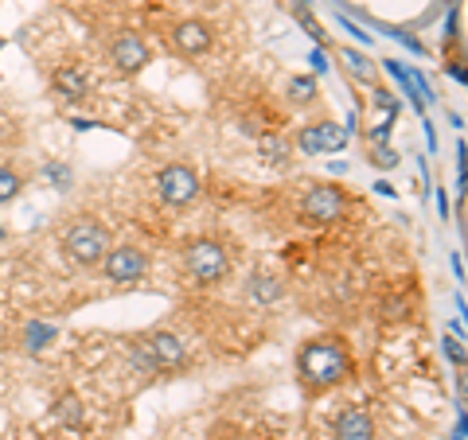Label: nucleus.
Segmentation results:
<instances>
[{
    "label": "nucleus",
    "mask_w": 468,
    "mask_h": 440,
    "mask_svg": "<svg viewBox=\"0 0 468 440\" xmlns=\"http://www.w3.org/2000/svg\"><path fill=\"white\" fill-rule=\"evenodd\" d=\"M351 371H356V359H351L344 335H313L297 351V382L304 398H320V393L344 386Z\"/></svg>",
    "instance_id": "1"
},
{
    "label": "nucleus",
    "mask_w": 468,
    "mask_h": 440,
    "mask_svg": "<svg viewBox=\"0 0 468 440\" xmlns=\"http://www.w3.org/2000/svg\"><path fill=\"white\" fill-rule=\"evenodd\" d=\"M58 246H63V257L70 261V266H79V269H98L101 261H106L113 238H110V226H106V223H98V218L82 215V218H75V223L63 230Z\"/></svg>",
    "instance_id": "2"
},
{
    "label": "nucleus",
    "mask_w": 468,
    "mask_h": 440,
    "mask_svg": "<svg viewBox=\"0 0 468 440\" xmlns=\"http://www.w3.org/2000/svg\"><path fill=\"white\" fill-rule=\"evenodd\" d=\"M184 269L192 273L199 285H215L227 277L230 254H227V246L215 242V238H192L184 246Z\"/></svg>",
    "instance_id": "3"
},
{
    "label": "nucleus",
    "mask_w": 468,
    "mask_h": 440,
    "mask_svg": "<svg viewBox=\"0 0 468 440\" xmlns=\"http://www.w3.org/2000/svg\"><path fill=\"white\" fill-rule=\"evenodd\" d=\"M137 362L144 366V371H160V374L184 371L187 366V347H184L180 335H172V331H149L137 343Z\"/></svg>",
    "instance_id": "4"
},
{
    "label": "nucleus",
    "mask_w": 468,
    "mask_h": 440,
    "mask_svg": "<svg viewBox=\"0 0 468 440\" xmlns=\"http://www.w3.org/2000/svg\"><path fill=\"white\" fill-rule=\"evenodd\" d=\"M199 192H203V183H199V175H196L192 164H165L156 172V195L172 211L192 207V203L199 199Z\"/></svg>",
    "instance_id": "5"
},
{
    "label": "nucleus",
    "mask_w": 468,
    "mask_h": 440,
    "mask_svg": "<svg viewBox=\"0 0 468 440\" xmlns=\"http://www.w3.org/2000/svg\"><path fill=\"white\" fill-rule=\"evenodd\" d=\"M101 277L110 285H137L149 277V249L141 246H110L106 261H101Z\"/></svg>",
    "instance_id": "6"
},
{
    "label": "nucleus",
    "mask_w": 468,
    "mask_h": 440,
    "mask_svg": "<svg viewBox=\"0 0 468 440\" xmlns=\"http://www.w3.org/2000/svg\"><path fill=\"white\" fill-rule=\"evenodd\" d=\"M344 211H347V195H344V187H335V183H313L301 199V215L309 218L313 226L340 223Z\"/></svg>",
    "instance_id": "7"
},
{
    "label": "nucleus",
    "mask_w": 468,
    "mask_h": 440,
    "mask_svg": "<svg viewBox=\"0 0 468 440\" xmlns=\"http://www.w3.org/2000/svg\"><path fill=\"white\" fill-rule=\"evenodd\" d=\"M149 58H153V51H149V43H144L141 32L125 27V32L113 36V43H110V63H113L117 75H125V79L141 75V70L149 67Z\"/></svg>",
    "instance_id": "8"
},
{
    "label": "nucleus",
    "mask_w": 468,
    "mask_h": 440,
    "mask_svg": "<svg viewBox=\"0 0 468 440\" xmlns=\"http://www.w3.org/2000/svg\"><path fill=\"white\" fill-rule=\"evenodd\" d=\"M347 144V129H340L328 117H320V121H309L297 133V149L309 152V156H320V152H340Z\"/></svg>",
    "instance_id": "9"
},
{
    "label": "nucleus",
    "mask_w": 468,
    "mask_h": 440,
    "mask_svg": "<svg viewBox=\"0 0 468 440\" xmlns=\"http://www.w3.org/2000/svg\"><path fill=\"white\" fill-rule=\"evenodd\" d=\"M168 43L176 47V55H184V58H199V55H207L211 51V24H203V20H180L168 32Z\"/></svg>",
    "instance_id": "10"
},
{
    "label": "nucleus",
    "mask_w": 468,
    "mask_h": 440,
    "mask_svg": "<svg viewBox=\"0 0 468 440\" xmlns=\"http://www.w3.org/2000/svg\"><path fill=\"white\" fill-rule=\"evenodd\" d=\"M375 417L359 405H344L332 421V440H375Z\"/></svg>",
    "instance_id": "11"
},
{
    "label": "nucleus",
    "mask_w": 468,
    "mask_h": 440,
    "mask_svg": "<svg viewBox=\"0 0 468 440\" xmlns=\"http://www.w3.org/2000/svg\"><path fill=\"white\" fill-rule=\"evenodd\" d=\"M51 86H55V94H63L67 101H82L90 94V79H86V70L79 63H58L51 70Z\"/></svg>",
    "instance_id": "12"
},
{
    "label": "nucleus",
    "mask_w": 468,
    "mask_h": 440,
    "mask_svg": "<svg viewBox=\"0 0 468 440\" xmlns=\"http://www.w3.org/2000/svg\"><path fill=\"white\" fill-rule=\"evenodd\" d=\"M258 156H261V164H270V168H289V160H292V141L277 137V133L258 137Z\"/></svg>",
    "instance_id": "13"
},
{
    "label": "nucleus",
    "mask_w": 468,
    "mask_h": 440,
    "mask_svg": "<svg viewBox=\"0 0 468 440\" xmlns=\"http://www.w3.org/2000/svg\"><path fill=\"white\" fill-rule=\"evenodd\" d=\"M282 277L277 273H266V269H258L250 273V297L254 304H273V300H282Z\"/></svg>",
    "instance_id": "14"
},
{
    "label": "nucleus",
    "mask_w": 468,
    "mask_h": 440,
    "mask_svg": "<svg viewBox=\"0 0 468 440\" xmlns=\"http://www.w3.org/2000/svg\"><path fill=\"white\" fill-rule=\"evenodd\" d=\"M51 409H55V421L67 424V429H79L82 417H86V405H82L79 393H58Z\"/></svg>",
    "instance_id": "15"
},
{
    "label": "nucleus",
    "mask_w": 468,
    "mask_h": 440,
    "mask_svg": "<svg viewBox=\"0 0 468 440\" xmlns=\"http://www.w3.org/2000/svg\"><path fill=\"white\" fill-rule=\"evenodd\" d=\"M27 187V175L20 172V168H12V164H0V207L5 203H12L20 192Z\"/></svg>",
    "instance_id": "16"
},
{
    "label": "nucleus",
    "mask_w": 468,
    "mask_h": 440,
    "mask_svg": "<svg viewBox=\"0 0 468 440\" xmlns=\"http://www.w3.org/2000/svg\"><path fill=\"white\" fill-rule=\"evenodd\" d=\"M289 98L297 101V106H309V101H316V98H320L316 79H313V75H297V79H289Z\"/></svg>",
    "instance_id": "17"
},
{
    "label": "nucleus",
    "mask_w": 468,
    "mask_h": 440,
    "mask_svg": "<svg viewBox=\"0 0 468 440\" xmlns=\"http://www.w3.org/2000/svg\"><path fill=\"white\" fill-rule=\"evenodd\" d=\"M371 164L383 168V172H394V168H399V152H394L390 144H375V149H371Z\"/></svg>",
    "instance_id": "18"
},
{
    "label": "nucleus",
    "mask_w": 468,
    "mask_h": 440,
    "mask_svg": "<svg viewBox=\"0 0 468 440\" xmlns=\"http://www.w3.org/2000/svg\"><path fill=\"white\" fill-rule=\"evenodd\" d=\"M445 355L457 362V366H464V340L457 335V340H452V335H445Z\"/></svg>",
    "instance_id": "19"
},
{
    "label": "nucleus",
    "mask_w": 468,
    "mask_h": 440,
    "mask_svg": "<svg viewBox=\"0 0 468 440\" xmlns=\"http://www.w3.org/2000/svg\"><path fill=\"white\" fill-rule=\"evenodd\" d=\"M347 63H351V67H356V75H363V79H367V75H371V63H367V58H359L356 51H347Z\"/></svg>",
    "instance_id": "20"
},
{
    "label": "nucleus",
    "mask_w": 468,
    "mask_h": 440,
    "mask_svg": "<svg viewBox=\"0 0 468 440\" xmlns=\"http://www.w3.org/2000/svg\"><path fill=\"white\" fill-rule=\"evenodd\" d=\"M36 440H55V436H36Z\"/></svg>",
    "instance_id": "21"
}]
</instances>
